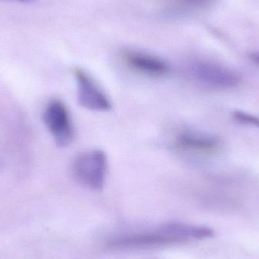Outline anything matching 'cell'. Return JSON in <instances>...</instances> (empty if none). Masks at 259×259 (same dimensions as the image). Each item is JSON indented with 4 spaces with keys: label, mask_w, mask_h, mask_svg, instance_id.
<instances>
[{
    "label": "cell",
    "mask_w": 259,
    "mask_h": 259,
    "mask_svg": "<svg viewBox=\"0 0 259 259\" xmlns=\"http://www.w3.org/2000/svg\"><path fill=\"white\" fill-rule=\"evenodd\" d=\"M195 228L185 223H167L152 231L125 234L108 243L112 250L136 251L158 249L193 241Z\"/></svg>",
    "instance_id": "obj_1"
},
{
    "label": "cell",
    "mask_w": 259,
    "mask_h": 259,
    "mask_svg": "<svg viewBox=\"0 0 259 259\" xmlns=\"http://www.w3.org/2000/svg\"><path fill=\"white\" fill-rule=\"evenodd\" d=\"M108 172V158L101 149L86 151L77 155L72 174L78 184L94 191L103 190Z\"/></svg>",
    "instance_id": "obj_2"
},
{
    "label": "cell",
    "mask_w": 259,
    "mask_h": 259,
    "mask_svg": "<svg viewBox=\"0 0 259 259\" xmlns=\"http://www.w3.org/2000/svg\"><path fill=\"white\" fill-rule=\"evenodd\" d=\"M187 71L193 81L211 89H229L238 86L240 82V77L234 71L204 59L191 61Z\"/></svg>",
    "instance_id": "obj_3"
},
{
    "label": "cell",
    "mask_w": 259,
    "mask_h": 259,
    "mask_svg": "<svg viewBox=\"0 0 259 259\" xmlns=\"http://www.w3.org/2000/svg\"><path fill=\"white\" fill-rule=\"evenodd\" d=\"M42 121L58 146L65 147L72 143L74 124L65 103L57 100L49 103L42 113Z\"/></svg>",
    "instance_id": "obj_4"
},
{
    "label": "cell",
    "mask_w": 259,
    "mask_h": 259,
    "mask_svg": "<svg viewBox=\"0 0 259 259\" xmlns=\"http://www.w3.org/2000/svg\"><path fill=\"white\" fill-rule=\"evenodd\" d=\"M173 146L183 153L206 156L218 153L222 149V143L214 136L193 130L184 129L178 131L175 136Z\"/></svg>",
    "instance_id": "obj_5"
},
{
    "label": "cell",
    "mask_w": 259,
    "mask_h": 259,
    "mask_svg": "<svg viewBox=\"0 0 259 259\" xmlns=\"http://www.w3.org/2000/svg\"><path fill=\"white\" fill-rule=\"evenodd\" d=\"M74 75L77 80L78 103L82 107L93 112L110 110L112 103L109 97L87 71L77 68Z\"/></svg>",
    "instance_id": "obj_6"
},
{
    "label": "cell",
    "mask_w": 259,
    "mask_h": 259,
    "mask_svg": "<svg viewBox=\"0 0 259 259\" xmlns=\"http://www.w3.org/2000/svg\"><path fill=\"white\" fill-rule=\"evenodd\" d=\"M121 58L127 68L143 75L160 77L167 75L170 71L168 64L164 59L139 50H123Z\"/></svg>",
    "instance_id": "obj_7"
},
{
    "label": "cell",
    "mask_w": 259,
    "mask_h": 259,
    "mask_svg": "<svg viewBox=\"0 0 259 259\" xmlns=\"http://www.w3.org/2000/svg\"><path fill=\"white\" fill-rule=\"evenodd\" d=\"M171 10L183 12H202L214 6L218 0H155Z\"/></svg>",
    "instance_id": "obj_8"
},
{
    "label": "cell",
    "mask_w": 259,
    "mask_h": 259,
    "mask_svg": "<svg viewBox=\"0 0 259 259\" xmlns=\"http://www.w3.org/2000/svg\"><path fill=\"white\" fill-rule=\"evenodd\" d=\"M234 118L239 122L255 126L259 128V118L243 112H234Z\"/></svg>",
    "instance_id": "obj_9"
},
{
    "label": "cell",
    "mask_w": 259,
    "mask_h": 259,
    "mask_svg": "<svg viewBox=\"0 0 259 259\" xmlns=\"http://www.w3.org/2000/svg\"><path fill=\"white\" fill-rule=\"evenodd\" d=\"M250 57L253 62H255L257 65H259V53H252Z\"/></svg>",
    "instance_id": "obj_10"
},
{
    "label": "cell",
    "mask_w": 259,
    "mask_h": 259,
    "mask_svg": "<svg viewBox=\"0 0 259 259\" xmlns=\"http://www.w3.org/2000/svg\"><path fill=\"white\" fill-rule=\"evenodd\" d=\"M15 1L21 2V3H33L36 0H15Z\"/></svg>",
    "instance_id": "obj_11"
}]
</instances>
